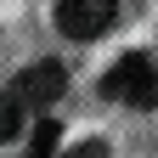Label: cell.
Returning <instances> with one entry per match:
<instances>
[{
	"label": "cell",
	"mask_w": 158,
	"mask_h": 158,
	"mask_svg": "<svg viewBox=\"0 0 158 158\" xmlns=\"http://www.w3.org/2000/svg\"><path fill=\"white\" fill-rule=\"evenodd\" d=\"M102 96H107V102H130V107L158 102V62H152L147 51L113 56V68L102 73Z\"/></svg>",
	"instance_id": "cell-1"
},
{
	"label": "cell",
	"mask_w": 158,
	"mask_h": 158,
	"mask_svg": "<svg viewBox=\"0 0 158 158\" xmlns=\"http://www.w3.org/2000/svg\"><path fill=\"white\" fill-rule=\"evenodd\" d=\"M62 90H68V68L56 62V56H40V62H28L23 73L11 79V90H6V96H11V102L28 113V107H45V102H56Z\"/></svg>",
	"instance_id": "cell-2"
},
{
	"label": "cell",
	"mask_w": 158,
	"mask_h": 158,
	"mask_svg": "<svg viewBox=\"0 0 158 158\" xmlns=\"http://www.w3.org/2000/svg\"><path fill=\"white\" fill-rule=\"evenodd\" d=\"M118 17V0H56V28L68 40H102Z\"/></svg>",
	"instance_id": "cell-3"
},
{
	"label": "cell",
	"mask_w": 158,
	"mask_h": 158,
	"mask_svg": "<svg viewBox=\"0 0 158 158\" xmlns=\"http://www.w3.org/2000/svg\"><path fill=\"white\" fill-rule=\"evenodd\" d=\"M23 118H28V113L17 107L11 96H0V141H17V135H23Z\"/></svg>",
	"instance_id": "cell-4"
},
{
	"label": "cell",
	"mask_w": 158,
	"mask_h": 158,
	"mask_svg": "<svg viewBox=\"0 0 158 158\" xmlns=\"http://www.w3.org/2000/svg\"><path fill=\"white\" fill-rule=\"evenodd\" d=\"M56 158H107V141H79V147L56 152Z\"/></svg>",
	"instance_id": "cell-5"
}]
</instances>
